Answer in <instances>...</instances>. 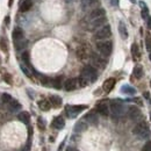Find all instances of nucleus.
<instances>
[{"instance_id":"obj_2","label":"nucleus","mask_w":151,"mask_h":151,"mask_svg":"<svg viewBox=\"0 0 151 151\" xmlns=\"http://www.w3.org/2000/svg\"><path fill=\"white\" fill-rule=\"evenodd\" d=\"M132 134L136 135V136H138L141 139H142V138H145V137H149L150 130H149V127H148L147 122H145V121H141V122H138V123L134 127Z\"/></svg>"},{"instance_id":"obj_29","label":"nucleus","mask_w":151,"mask_h":151,"mask_svg":"<svg viewBox=\"0 0 151 151\" xmlns=\"http://www.w3.org/2000/svg\"><path fill=\"white\" fill-rule=\"evenodd\" d=\"M27 41L23 38V40H20V41H15L14 42V45H15V49L17 50H19V51H21V50H23L26 47H27Z\"/></svg>"},{"instance_id":"obj_43","label":"nucleus","mask_w":151,"mask_h":151,"mask_svg":"<svg viewBox=\"0 0 151 151\" xmlns=\"http://www.w3.org/2000/svg\"><path fill=\"white\" fill-rule=\"evenodd\" d=\"M144 98H145V99H147V100H148V101H149V102H151V100H150V95H149V93H148V92H144Z\"/></svg>"},{"instance_id":"obj_24","label":"nucleus","mask_w":151,"mask_h":151,"mask_svg":"<svg viewBox=\"0 0 151 151\" xmlns=\"http://www.w3.org/2000/svg\"><path fill=\"white\" fill-rule=\"evenodd\" d=\"M121 92L127 95H134L136 93V90L132 86H130V85H123L122 88H121Z\"/></svg>"},{"instance_id":"obj_11","label":"nucleus","mask_w":151,"mask_h":151,"mask_svg":"<svg viewBox=\"0 0 151 151\" xmlns=\"http://www.w3.org/2000/svg\"><path fill=\"white\" fill-rule=\"evenodd\" d=\"M78 86H79V84H78V78H70V79H66V80L64 81V90L68 91V92L75 91Z\"/></svg>"},{"instance_id":"obj_28","label":"nucleus","mask_w":151,"mask_h":151,"mask_svg":"<svg viewBox=\"0 0 151 151\" xmlns=\"http://www.w3.org/2000/svg\"><path fill=\"white\" fill-rule=\"evenodd\" d=\"M37 76H38V78H40V81H41L42 85H44V86H50V85L52 84V79H50L49 77L42 76V75H37Z\"/></svg>"},{"instance_id":"obj_18","label":"nucleus","mask_w":151,"mask_h":151,"mask_svg":"<svg viewBox=\"0 0 151 151\" xmlns=\"http://www.w3.org/2000/svg\"><path fill=\"white\" fill-rule=\"evenodd\" d=\"M84 120L87 122V123H91V124H95L98 122V115H96V112H90L85 115Z\"/></svg>"},{"instance_id":"obj_7","label":"nucleus","mask_w":151,"mask_h":151,"mask_svg":"<svg viewBox=\"0 0 151 151\" xmlns=\"http://www.w3.org/2000/svg\"><path fill=\"white\" fill-rule=\"evenodd\" d=\"M90 58H91L92 65L96 69H104L107 64V60L105 59V56H102L100 54H92Z\"/></svg>"},{"instance_id":"obj_20","label":"nucleus","mask_w":151,"mask_h":151,"mask_svg":"<svg viewBox=\"0 0 151 151\" xmlns=\"http://www.w3.org/2000/svg\"><path fill=\"white\" fill-rule=\"evenodd\" d=\"M49 101H50L51 106L55 107V108H58V107L62 106V98L58 96V95H51L49 98Z\"/></svg>"},{"instance_id":"obj_19","label":"nucleus","mask_w":151,"mask_h":151,"mask_svg":"<svg viewBox=\"0 0 151 151\" xmlns=\"http://www.w3.org/2000/svg\"><path fill=\"white\" fill-rule=\"evenodd\" d=\"M37 105H38V108H40L41 111H43V112H48V111L51 108V104H50V101L47 100V99L40 100Z\"/></svg>"},{"instance_id":"obj_42","label":"nucleus","mask_w":151,"mask_h":151,"mask_svg":"<svg viewBox=\"0 0 151 151\" xmlns=\"http://www.w3.org/2000/svg\"><path fill=\"white\" fill-rule=\"evenodd\" d=\"M145 21H147V27H148V29H151V17H149Z\"/></svg>"},{"instance_id":"obj_33","label":"nucleus","mask_w":151,"mask_h":151,"mask_svg":"<svg viewBox=\"0 0 151 151\" xmlns=\"http://www.w3.org/2000/svg\"><path fill=\"white\" fill-rule=\"evenodd\" d=\"M0 48L4 52H7L8 51V44H7V40L6 38H0Z\"/></svg>"},{"instance_id":"obj_39","label":"nucleus","mask_w":151,"mask_h":151,"mask_svg":"<svg viewBox=\"0 0 151 151\" xmlns=\"http://www.w3.org/2000/svg\"><path fill=\"white\" fill-rule=\"evenodd\" d=\"M4 80H5L7 84L11 85V84H12V77H11V75H9V73H5V75H4Z\"/></svg>"},{"instance_id":"obj_25","label":"nucleus","mask_w":151,"mask_h":151,"mask_svg":"<svg viewBox=\"0 0 151 151\" xmlns=\"http://www.w3.org/2000/svg\"><path fill=\"white\" fill-rule=\"evenodd\" d=\"M86 129H87V123H86V121H79V122L75 126V132H85Z\"/></svg>"},{"instance_id":"obj_12","label":"nucleus","mask_w":151,"mask_h":151,"mask_svg":"<svg viewBox=\"0 0 151 151\" xmlns=\"http://www.w3.org/2000/svg\"><path fill=\"white\" fill-rule=\"evenodd\" d=\"M105 14H106V12H105V9H102V8H94L90 14H88V20L90 21H92V20L94 19H98V18H101V17H105Z\"/></svg>"},{"instance_id":"obj_26","label":"nucleus","mask_w":151,"mask_h":151,"mask_svg":"<svg viewBox=\"0 0 151 151\" xmlns=\"http://www.w3.org/2000/svg\"><path fill=\"white\" fill-rule=\"evenodd\" d=\"M132 58H134L135 60H138L139 57H141L139 48H138V45H137L136 43H134V44L132 45Z\"/></svg>"},{"instance_id":"obj_41","label":"nucleus","mask_w":151,"mask_h":151,"mask_svg":"<svg viewBox=\"0 0 151 151\" xmlns=\"http://www.w3.org/2000/svg\"><path fill=\"white\" fill-rule=\"evenodd\" d=\"M91 1H92V0H81V4H83L84 7H86V6H90Z\"/></svg>"},{"instance_id":"obj_48","label":"nucleus","mask_w":151,"mask_h":151,"mask_svg":"<svg viewBox=\"0 0 151 151\" xmlns=\"http://www.w3.org/2000/svg\"><path fill=\"white\" fill-rule=\"evenodd\" d=\"M150 120H151V113H150Z\"/></svg>"},{"instance_id":"obj_37","label":"nucleus","mask_w":151,"mask_h":151,"mask_svg":"<svg viewBox=\"0 0 151 151\" xmlns=\"http://www.w3.org/2000/svg\"><path fill=\"white\" fill-rule=\"evenodd\" d=\"M145 45H147V50L148 51H151V36L148 35L147 38H145Z\"/></svg>"},{"instance_id":"obj_22","label":"nucleus","mask_w":151,"mask_h":151,"mask_svg":"<svg viewBox=\"0 0 151 151\" xmlns=\"http://www.w3.org/2000/svg\"><path fill=\"white\" fill-rule=\"evenodd\" d=\"M51 86H52L54 88H56V90H60V88L64 86L63 77H62V76H59V77L54 78V79H52V84H51Z\"/></svg>"},{"instance_id":"obj_38","label":"nucleus","mask_w":151,"mask_h":151,"mask_svg":"<svg viewBox=\"0 0 151 151\" xmlns=\"http://www.w3.org/2000/svg\"><path fill=\"white\" fill-rule=\"evenodd\" d=\"M142 151H151V141H148V142L143 145Z\"/></svg>"},{"instance_id":"obj_6","label":"nucleus","mask_w":151,"mask_h":151,"mask_svg":"<svg viewBox=\"0 0 151 151\" xmlns=\"http://www.w3.org/2000/svg\"><path fill=\"white\" fill-rule=\"evenodd\" d=\"M112 35V28L109 24H105L104 27L99 28L96 32L94 33V40L96 41H104V40H107L108 37H111Z\"/></svg>"},{"instance_id":"obj_50","label":"nucleus","mask_w":151,"mask_h":151,"mask_svg":"<svg viewBox=\"0 0 151 151\" xmlns=\"http://www.w3.org/2000/svg\"><path fill=\"white\" fill-rule=\"evenodd\" d=\"M73 151H78V150H73Z\"/></svg>"},{"instance_id":"obj_10","label":"nucleus","mask_w":151,"mask_h":151,"mask_svg":"<svg viewBox=\"0 0 151 151\" xmlns=\"http://www.w3.org/2000/svg\"><path fill=\"white\" fill-rule=\"evenodd\" d=\"M106 23H107L106 17H101V18H98V19H94V20H92V21H90L88 28H90L91 30H98L99 28L104 27Z\"/></svg>"},{"instance_id":"obj_47","label":"nucleus","mask_w":151,"mask_h":151,"mask_svg":"<svg viewBox=\"0 0 151 151\" xmlns=\"http://www.w3.org/2000/svg\"><path fill=\"white\" fill-rule=\"evenodd\" d=\"M130 1H132V2H135V1H136V0H130Z\"/></svg>"},{"instance_id":"obj_16","label":"nucleus","mask_w":151,"mask_h":151,"mask_svg":"<svg viewBox=\"0 0 151 151\" xmlns=\"http://www.w3.org/2000/svg\"><path fill=\"white\" fill-rule=\"evenodd\" d=\"M12 37H13V41H14V42H15V41H20V40H23V38H24V32H23V29L20 28V27L14 28V30H13V33H12Z\"/></svg>"},{"instance_id":"obj_1","label":"nucleus","mask_w":151,"mask_h":151,"mask_svg":"<svg viewBox=\"0 0 151 151\" xmlns=\"http://www.w3.org/2000/svg\"><path fill=\"white\" fill-rule=\"evenodd\" d=\"M96 50L100 55L105 57H108L113 51V43L111 41L104 40V41H98L96 42Z\"/></svg>"},{"instance_id":"obj_9","label":"nucleus","mask_w":151,"mask_h":151,"mask_svg":"<svg viewBox=\"0 0 151 151\" xmlns=\"http://www.w3.org/2000/svg\"><path fill=\"white\" fill-rule=\"evenodd\" d=\"M96 113H99L102 116H108L111 113V108H109V105L108 102H106L105 100L104 101H100L98 105H96V108H95Z\"/></svg>"},{"instance_id":"obj_35","label":"nucleus","mask_w":151,"mask_h":151,"mask_svg":"<svg viewBox=\"0 0 151 151\" xmlns=\"http://www.w3.org/2000/svg\"><path fill=\"white\" fill-rule=\"evenodd\" d=\"M12 100H13V98L8 94V93H4V94L1 95V101H2L4 104H7V105H8Z\"/></svg>"},{"instance_id":"obj_32","label":"nucleus","mask_w":151,"mask_h":151,"mask_svg":"<svg viewBox=\"0 0 151 151\" xmlns=\"http://www.w3.org/2000/svg\"><path fill=\"white\" fill-rule=\"evenodd\" d=\"M20 68H21V70H22V72H23L24 75L27 76V77H29V78H32L33 73H32V71L29 70L28 65H26V64H21V65H20Z\"/></svg>"},{"instance_id":"obj_3","label":"nucleus","mask_w":151,"mask_h":151,"mask_svg":"<svg viewBox=\"0 0 151 151\" xmlns=\"http://www.w3.org/2000/svg\"><path fill=\"white\" fill-rule=\"evenodd\" d=\"M92 55V52H91V48H90V45L87 44V43H81L80 45H78L77 47V49H76V56L78 59H80V60H86V59H88Z\"/></svg>"},{"instance_id":"obj_4","label":"nucleus","mask_w":151,"mask_h":151,"mask_svg":"<svg viewBox=\"0 0 151 151\" xmlns=\"http://www.w3.org/2000/svg\"><path fill=\"white\" fill-rule=\"evenodd\" d=\"M109 108H111V113L113 114V116H115V117H120V116L124 115L126 111H127L121 100H113V101H111Z\"/></svg>"},{"instance_id":"obj_34","label":"nucleus","mask_w":151,"mask_h":151,"mask_svg":"<svg viewBox=\"0 0 151 151\" xmlns=\"http://www.w3.org/2000/svg\"><path fill=\"white\" fill-rule=\"evenodd\" d=\"M78 84H79V87H85V86H87L90 84V81L86 78H84L83 76H80L78 78Z\"/></svg>"},{"instance_id":"obj_13","label":"nucleus","mask_w":151,"mask_h":151,"mask_svg":"<svg viewBox=\"0 0 151 151\" xmlns=\"http://www.w3.org/2000/svg\"><path fill=\"white\" fill-rule=\"evenodd\" d=\"M128 116L132 119V120H137L141 117V111L138 107L136 106H130L128 108Z\"/></svg>"},{"instance_id":"obj_30","label":"nucleus","mask_w":151,"mask_h":151,"mask_svg":"<svg viewBox=\"0 0 151 151\" xmlns=\"http://www.w3.org/2000/svg\"><path fill=\"white\" fill-rule=\"evenodd\" d=\"M21 60H22L23 64H26V65L29 66V64H30V55H29L28 51H23L21 54Z\"/></svg>"},{"instance_id":"obj_5","label":"nucleus","mask_w":151,"mask_h":151,"mask_svg":"<svg viewBox=\"0 0 151 151\" xmlns=\"http://www.w3.org/2000/svg\"><path fill=\"white\" fill-rule=\"evenodd\" d=\"M81 76L84 78H86L90 81V84L91 83H94L95 80H96V78H98V70H96V68H94L92 64L86 65L81 70Z\"/></svg>"},{"instance_id":"obj_15","label":"nucleus","mask_w":151,"mask_h":151,"mask_svg":"<svg viewBox=\"0 0 151 151\" xmlns=\"http://www.w3.org/2000/svg\"><path fill=\"white\" fill-rule=\"evenodd\" d=\"M115 83H116V81H115V79H114V78H108L107 80H105V83H104V85H102L104 91H105V92H107V93H109V92L114 88Z\"/></svg>"},{"instance_id":"obj_21","label":"nucleus","mask_w":151,"mask_h":151,"mask_svg":"<svg viewBox=\"0 0 151 151\" xmlns=\"http://www.w3.org/2000/svg\"><path fill=\"white\" fill-rule=\"evenodd\" d=\"M119 33H120V36L123 38V40H126V38L128 37V29H127V26L124 24V22H120L119 23Z\"/></svg>"},{"instance_id":"obj_40","label":"nucleus","mask_w":151,"mask_h":151,"mask_svg":"<svg viewBox=\"0 0 151 151\" xmlns=\"http://www.w3.org/2000/svg\"><path fill=\"white\" fill-rule=\"evenodd\" d=\"M98 5H100V1H99V0H92L91 4H90V6H92V7H95V6H98Z\"/></svg>"},{"instance_id":"obj_23","label":"nucleus","mask_w":151,"mask_h":151,"mask_svg":"<svg viewBox=\"0 0 151 151\" xmlns=\"http://www.w3.org/2000/svg\"><path fill=\"white\" fill-rule=\"evenodd\" d=\"M18 119H19L22 123L28 124L29 121H30V115H29L28 112H21V113H19V115H18Z\"/></svg>"},{"instance_id":"obj_31","label":"nucleus","mask_w":151,"mask_h":151,"mask_svg":"<svg viewBox=\"0 0 151 151\" xmlns=\"http://www.w3.org/2000/svg\"><path fill=\"white\" fill-rule=\"evenodd\" d=\"M134 76L137 79H141L143 77V68L141 65H136L135 66V69H134Z\"/></svg>"},{"instance_id":"obj_8","label":"nucleus","mask_w":151,"mask_h":151,"mask_svg":"<svg viewBox=\"0 0 151 151\" xmlns=\"http://www.w3.org/2000/svg\"><path fill=\"white\" fill-rule=\"evenodd\" d=\"M86 108H87V106H85V105H78V106H70V105H68V106H65V113H66V115L69 117L73 119L80 112H83Z\"/></svg>"},{"instance_id":"obj_14","label":"nucleus","mask_w":151,"mask_h":151,"mask_svg":"<svg viewBox=\"0 0 151 151\" xmlns=\"http://www.w3.org/2000/svg\"><path fill=\"white\" fill-rule=\"evenodd\" d=\"M64 126H65V120H64L62 116H57V117H55L54 121H52V123H51V127L55 128V129H57V130L63 129Z\"/></svg>"},{"instance_id":"obj_44","label":"nucleus","mask_w":151,"mask_h":151,"mask_svg":"<svg viewBox=\"0 0 151 151\" xmlns=\"http://www.w3.org/2000/svg\"><path fill=\"white\" fill-rule=\"evenodd\" d=\"M9 21H11L9 17H6V18H5V24H6V26H9Z\"/></svg>"},{"instance_id":"obj_27","label":"nucleus","mask_w":151,"mask_h":151,"mask_svg":"<svg viewBox=\"0 0 151 151\" xmlns=\"http://www.w3.org/2000/svg\"><path fill=\"white\" fill-rule=\"evenodd\" d=\"M8 107H9V109H11L12 112H17V111L21 109V105H20V102L18 101V100H15V99H13V100L8 104Z\"/></svg>"},{"instance_id":"obj_17","label":"nucleus","mask_w":151,"mask_h":151,"mask_svg":"<svg viewBox=\"0 0 151 151\" xmlns=\"http://www.w3.org/2000/svg\"><path fill=\"white\" fill-rule=\"evenodd\" d=\"M33 7L32 0H21L20 1V12H28Z\"/></svg>"},{"instance_id":"obj_49","label":"nucleus","mask_w":151,"mask_h":151,"mask_svg":"<svg viewBox=\"0 0 151 151\" xmlns=\"http://www.w3.org/2000/svg\"><path fill=\"white\" fill-rule=\"evenodd\" d=\"M66 1H71V0H66Z\"/></svg>"},{"instance_id":"obj_45","label":"nucleus","mask_w":151,"mask_h":151,"mask_svg":"<svg viewBox=\"0 0 151 151\" xmlns=\"http://www.w3.org/2000/svg\"><path fill=\"white\" fill-rule=\"evenodd\" d=\"M111 1H112L113 6H117V4H119V0H111Z\"/></svg>"},{"instance_id":"obj_46","label":"nucleus","mask_w":151,"mask_h":151,"mask_svg":"<svg viewBox=\"0 0 151 151\" xmlns=\"http://www.w3.org/2000/svg\"><path fill=\"white\" fill-rule=\"evenodd\" d=\"M149 58H150V60H151V52H150V55H149Z\"/></svg>"},{"instance_id":"obj_36","label":"nucleus","mask_w":151,"mask_h":151,"mask_svg":"<svg viewBox=\"0 0 151 151\" xmlns=\"http://www.w3.org/2000/svg\"><path fill=\"white\" fill-rule=\"evenodd\" d=\"M37 126L41 130H44L45 129V122H44V120L42 117H38L37 119Z\"/></svg>"}]
</instances>
